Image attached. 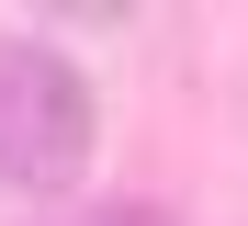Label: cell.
I'll return each instance as SVG.
<instances>
[{"label": "cell", "mask_w": 248, "mask_h": 226, "mask_svg": "<svg viewBox=\"0 0 248 226\" xmlns=\"http://www.w3.org/2000/svg\"><path fill=\"white\" fill-rule=\"evenodd\" d=\"M102 147V90L68 45L0 34V192H68Z\"/></svg>", "instance_id": "cell-1"}, {"label": "cell", "mask_w": 248, "mask_h": 226, "mask_svg": "<svg viewBox=\"0 0 248 226\" xmlns=\"http://www.w3.org/2000/svg\"><path fill=\"white\" fill-rule=\"evenodd\" d=\"M91 226H181V215H170V204H102Z\"/></svg>", "instance_id": "cell-2"}]
</instances>
